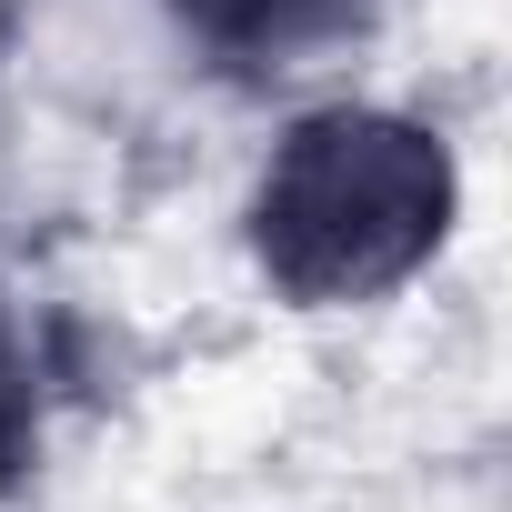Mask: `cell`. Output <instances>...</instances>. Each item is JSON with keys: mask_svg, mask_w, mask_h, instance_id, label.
Listing matches in <instances>:
<instances>
[{"mask_svg": "<svg viewBox=\"0 0 512 512\" xmlns=\"http://www.w3.org/2000/svg\"><path fill=\"white\" fill-rule=\"evenodd\" d=\"M452 221V161L432 131L392 111H322L302 121L251 201L262 272L302 302H362L402 282Z\"/></svg>", "mask_w": 512, "mask_h": 512, "instance_id": "obj_1", "label": "cell"}, {"mask_svg": "<svg viewBox=\"0 0 512 512\" xmlns=\"http://www.w3.org/2000/svg\"><path fill=\"white\" fill-rule=\"evenodd\" d=\"M352 11H362V0H181V21H191L201 41L241 51V61H282V51L342 31Z\"/></svg>", "mask_w": 512, "mask_h": 512, "instance_id": "obj_2", "label": "cell"}, {"mask_svg": "<svg viewBox=\"0 0 512 512\" xmlns=\"http://www.w3.org/2000/svg\"><path fill=\"white\" fill-rule=\"evenodd\" d=\"M21 462H31V352L0 312V492L21 482Z\"/></svg>", "mask_w": 512, "mask_h": 512, "instance_id": "obj_3", "label": "cell"}]
</instances>
